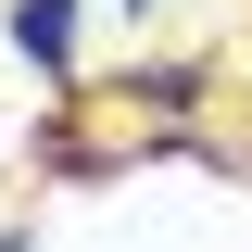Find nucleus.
<instances>
[{
  "label": "nucleus",
  "instance_id": "obj_1",
  "mask_svg": "<svg viewBox=\"0 0 252 252\" xmlns=\"http://www.w3.org/2000/svg\"><path fill=\"white\" fill-rule=\"evenodd\" d=\"M13 51L38 76H76V0H13Z\"/></svg>",
  "mask_w": 252,
  "mask_h": 252
},
{
  "label": "nucleus",
  "instance_id": "obj_2",
  "mask_svg": "<svg viewBox=\"0 0 252 252\" xmlns=\"http://www.w3.org/2000/svg\"><path fill=\"white\" fill-rule=\"evenodd\" d=\"M139 13H152V0H139Z\"/></svg>",
  "mask_w": 252,
  "mask_h": 252
}]
</instances>
